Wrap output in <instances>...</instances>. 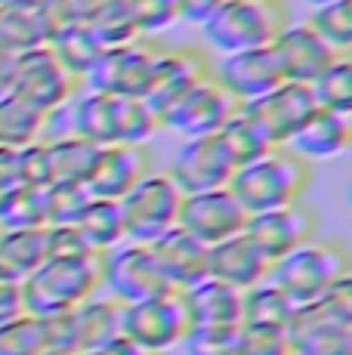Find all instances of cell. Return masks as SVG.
Masks as SVG:
<instances>
[{
	"label": "cell",
	"instance_id": "6da1fadb",
	"mask_svg": "<svg viewBox=\"0 0 352 355\" xmlns=\"http://www.w3.org/2000/svg\"><path fill=\"white\" fill-rule=\"evenodd\" d=\"M161 130V121L142 99L108 96L80 87L78 93L62 102L56 112L46 114L40 139H62L78 136L90 146H146Z\"/></svg>",
	"mask_w": 352,
	"mask_h": 355
},
{
	"label": "cell",
	"instance_id": "7a4b0ae2",
	"mask_svg": "<svg viewBox=\"0 0 352 355\" xmlns=\"http://www.w3.org/2000/svg\"><path fill=\"white\" fill-rule=\"evenodd\" d=\"M105 254L46 257L22 282L25 312L37 318H53L84 306L103 291Z\"/></svg>",
	"mask_w": 352,
	"mask_h": 355
},
{
	"label": "cell",
	"instance_id": "3957f363",
	"mask_svg": "<svg viewBox=\"0 0 352 355\" xmlns=\"http://www.w3.org/2000/svg\"><path fill=\"white\" fill-rule=\"evenodd\" d=\"M313 186V164L290 148H269L263 158L235 170L229 192L245 207L247 216L303 204Z\"/></svg>",
	"mask_w": 352,
	"mask_h": 355
},
{
	"label": "cell",
	"instance_id": "277c9868",
	"mask_svg": "<svg viewBox=\"0 0 352 355\" xmlns=\"http://www.w3.org/2000/svg\"><path fill=\"white\" fill-rule=\"evenodd\" d=\"M294 22L288 0H226L201 25L204 44L220 56L269 46Z\"/></svg>",
	"mask_w": 352,
	"mask_h": 355
},
{
	"label": "cell",
	"instance_id": "5b68a950",
	"mask_svg": "<svg viewBox=\"0 0 352 355\" xmlns=\"http://www.w3.org/2000/svg\"><path fill=\"white\" fill-rule=\"evenodd\" d=\"M349 278H352V266H349L346 244L313 238L300 250L279 259L269 269L266 282L281 288L297 303V309H300V306L322 300L324 293H331L337 284L349 282Z\"/></svg>",
	"mask_w": 352,
	"mask_h": 355
},
{
	"label": "cell",
	"instance_id": "8992f818",
	"mask_svg": "<svg viewBox=\"0 0 352 355\" xmlns=\"http://www.w3.org/2000/svg\"><path fill=\"white\" fill-rule=\"evenodd\" d=\"M294 355H352V278L294 312L288 324Z\"/></svg>",
	"mask_w": 352,
	"mask_h": 355
},
{
	"label": "cell",
	"instance_id": "52a82bcc",
	"mask_svg": "<svg viewBox=\"0 0 352 355\" xmlns=\"http://www.w3.org/2000/svg\"><path fill=\"white\" fill-rule=\"evenodd\" d=\"M182 198L186 195L167 176V170H152L148 176H142L137 186L118 201L127 241L152 244L170 229H176Z\"/></svg>",
	"mask_w": 352,
	"mask_h": 355
},
{
	"label": "cell",
	"instance_id": "ba28073f",
	"mask_svg": "<svg viewBox=\"0 0 352 355\" xmlns=\"http://www.w3.org/2000/svg\"><path fill=\"white\" fill-rule=\"evenodd\" d=\"M192 327L195 322L182 291H164L152 300L121 306V334L137 340L139 346H146L155 355H164L173 346H182Z\"/></svg>",
	"mask_w": 352,
	"mask_h": 355
},
{
	"label": "cell",
	"instance_id": "9c48e42d",
	"mask_svg": "<svg viewBox=\"0 0 352 355\" xmlns=\"http://www.w3.org/2000/svg\"><path fill=\"white\" fill-rule=\"evenodd\" d=\"M315 108L318 105L309 84L281 80L263 96L241 102L238 112L256 127V133L266 139L269 148H288L290 139L300 133V127L315 114Z\"/></svg>",
	"mask_w": 352,
	"mask_h": 355
},
{
	"label": "cell",
	"instance_id": "30bf717a",
	"mask_svg": "<svg viewBox=\"0 0 352 355\" xmlns=\"http://www.w3.org/2000/svg\"><path fill=\"white\" fill-rule=\"evenodd\" d=\"M44 322L46 337H50V352H99L108 340L121 334V303L112 297H93L78 309L44 318Z\"/></svg>",
	"mask_w": 352,
	"mask_h": 355
},
{
	"label": "cell",
	"instance_id": "8fae6325",
	"mask_svg": "<svg viewBox=\"0 0 352 355\" xmlns=\"http://www.w3.org/2000/svg\"><path fill=\"white\" fill-rule=\"evenodd\" d=\"M161 53V44L155 37H137L130 44L112 46L99 56L96 68L87 74L80 87L96 93H108V96H130L142 99L148 80H152L155 59Z\"/></svg>",
	"mask_w": 352,
	"mask_h": 355
},
{
	"label": "cell",
	"instance_id": "7c38bea8",
	"mask_svg": "<svg viewBox=\"0 0 352 355\" xmlns=\"http://www.w3.org/2000/svg\"><path fill=\"white\" fill-rule=\"evenodd\" d=\"M213 59L207 56L201 46H161L158 59L152 68V80H148L142 102L155 112V118L164 124L170 108L211 71Z\"/></svg>",
	"mask_w": 352,
	"mask_h": 355
},
{
	"label": "cell",
	"instance_id": "4fadbf2b",
	"mask_svg": "<svg viewBox=\"0 0 352 355\" xmlns=\"http://www.w3.org/2000/svg\"><path fill=\"white\" fill-rule=\"evenodd\" d=\"M103 288L121 306H130V303H139V300L158 297L164 291H173L164 282V275H161V266L155 259L152 248L137 241H124L105 254Z\"/></svg>",
	"mask_w": 352,
	"mask_h": 355
},
{
	"label": "cell",
	"instance_id": "5bb4252c",
	"mask_svg": "<svg viewBox=\"0 0 352 355\" xmlns=\"http://www.w3.org/2000/svg\"><path fill=\"white\" fill-rule=\"evenodd\" d=\"M238 108H241V102L207 71L204 78L170 108V114L164 118L161 127L179 130L188 139H192V136H213L238 114Z\"/></svg>",
	"mask_w": 352,
	"mask_h": 355
},
{
	"label": "cell",
	"instance_id": "9a60e30c",
	"mask_svg": "<svg viewBox=\"0 0 352 355\" xmlns=\"http://www.w3.org/2000/svg\"><path fill=\"white\" fill-rule=\"evenodd\" d=\"M80 84L62 68L56 53L50 46H37L22 56H16V80H12V93L22 96L37 112L50 114L56 112L62 102H69Z\"/></svg>",
	"mask_w": 352,
	"mask_h": 355
},
{
	"label": "cell",
	"instance_id": "2e32d148",
	"mask_svg": "<svg viewBox=\"0 0 352 355\" xmlns=\"http://www.w3.org/2000/svg\"><path fill=\"white\" fill-rule=\"evenodd\" d=\"M250 216L245 214L235 195L229 189H213V192H198L186 195L179 207V223L176 229H182L186 235H192L195 241H201L204 248L226 241V238L241 235Z\"/></svg>",
	"mask_w": 352,
	"mask_h": 355
},
{
	"label": "cell",
	"instance_id": "e0dca14e",
	"mask_svg": "<svg viewBox=\"0 0 352 355\" xmlns=\"http://www.w3.org/2000/svg\"><path fill=\"white\" fill-rule=\"evenodd\" d=\"M167 176L179 186L182 195L213 192L229 189L235 176V164L229 158L220 136H192L179 152L173 155V164L167 167Z\"/></svg>",
	"mask_w": 352,
	"mask_h": 355
},
{
	"label": "cell",
	"instance_id": "ac0fdd59",
	"mask_svg": "<svg viewBox=\"0 0 352 355\" xmlns=\"http://www.w3.org/2000/svg\"><path fill=\"white\" fill-rule=\"evenodd\" d=\"M318 232V216L306 204H290V207L269 210V214H256L247 220L245 235L260 248V254L269 263H279L288 254L300 250L309 244Z\"/></svg>",
	"mask_w": 352,
	"mask_h": 355
},
{
	"label": "cell",
	"instance_id": "d6986e66",
	"mask_svg": "<svg viewBox=\"0 0 352 355\" xmlns=\"http://www.w3.org/2000/svg\"><path fill=\"white\" fill-rule=\"evenodd\" d=\"M152 164L155 155L148 146H121V142L118 146H99L84 189L90 192V198L121 201L142 176L152 173Z\"/></svg>",
	"mask_w": 352,
	"mask_h": 355
},
{
	"label": "cell",
	"instance_id": "ffe728a7",
	"mask_svg": "<svg viewBox=\"0 0 352 355\" xmlns=\"http://www.w3.org/2000/svg\"><path fill=\"white\" fill-rule=\"evenodd\" d=\"M211 74L238 102H250L263 96V93H269L272 87H279L284 80L272 46H256V50L220 56L216 62H211Z\"/></svg>",
	"mask_w": 352,
	"mask_h": 355
},
{
	"label": "cell",
	"instance_id": "44dd1931",
	"mask_svg": "<svg viewBox=\"0 0 352 355\" xmlns=\"http://www.w3.org/2000/svg\"><path fill=\"white\" fill-rule=\"evenodd\" d=\"M269 46L279 59L281 78L294 80V84H313L318 74L337 59V53L306 22H290Z\"/></svg>",
	"mask_w": 352,
	"mask_h": 355
},
{
	"label": "cell",
	"instance_id": "7402d4cb",
	"mask_svg": "<svg viewBox=\"0 0 352 355\" xmlns=\"http://www.w3.org/2000/svg\"><path fill=\"white\" fill-rule=\"evenodd\" d=\"M269 269H272V263L260 254V248L245 232L207 248V278L232 284L238 291H250L263 284L269 278Z\"/></svg>",
	"mask_w": 352,
	"mask_h": 355
},
{
	"label": "cell",
	"instance_id": "603a6c76",
	"mask_svg": "<svg viewBox=\"0 0 352 355\" xmlns=\"http://www.w3.org/2000/svg\"><path fill=\"white\" fill-rule=\"evenodd\" d=\"M148 248L158 259L164 282L173 291L186 293L207 278V248L201 241H195L192 235H186L182 229H170Z\"/></svg>",
	"mask_w": 352,
	"mask_h": 355
},
{
	"label": "cell",
	"instance_id": "cb8c5ba5",
	"mask_svg": "<svg viewBox=\"0 0 352 355\" xmlns=\"http://www.w3.org/2000/svg\"><path fill=\"white\" fill-rule=\"evenodd\" d=\"M352 142V121L349 114H334L315 108V114L300 127V133L290 139V152L300 155L303 161H328L340 158Z\"/></svg>",
	"mask_w": 352,
	"mask_h": 355
},
{
	"label": "cell",
	"instance_id": "d4e9b609",
	"mask_svg": "<svg viewBox=\"0 0 352 355\" xmlns=\"http://www.w3.org/2000/svg\"><path fill=\"white\" fill-rule=\"evenodd\" d=\"M53 37V25L44 6L25 3V0H6L0 3V50L22 56L28 50L46 46Z\"/></svg>",
	"mask_w": 352,
	"mask_h": 355
},
{
	"label": "cell",
	"instance_id": "484cf974",
	"mask_svg": "<svg viewBox=\"0 0 352 355\" xmlns=\"http://www.w3.org/2000/svg\"><path fill=\"white\" fill-rule=\"evenodd\" d=\"M186 303L195 324H245V291L204 278L186 291Z\"/></svg>",
	"mask_w": 352,
	"mask_h": 355
},
{
	"label": "cell",
	"instance_id": "4316f807",
	"mask_svg": "<svg viewBox=\"0 0 352 355\" xmlns=\"http://www.w3.org/2000/svg\"><path fill=\"white\" fill-rule=\"evenodd\" d=\"M80 241L87 244V250L93 254H108L118 244L127 241L124 235V216H121L118 201H103V198H90L87 207L80 210V216L74 220Z\"/></svg>",
	"mask_w": 352,
	"mask_h": 355
},
{
	"label": "cell",
	"instance_id": "83f0119b",
	"mask_svg": "<svg viewBox=\"0 0 352 355\" xmlns=\"http://www.w3.org/2000/svg\"><path fill=\"white\" fill-rule=\"evenodd\" d=\"M46 257H50L46 226L22 229V232H0V272L6 278H12V282H25Z\"/></svg>",
	"mask_w": 352,
	"mask_h": 355
},
{
	"label": "cell",
	"instance_id": "f1b7e54d",
	"mask_svg": "<svg viewBox=\"0 0 352 355\" xmlns=\"http://www.w3.org/2000/svg\"><path fill=\"white\" fill-rule=\"evenodd\" d=\"M46 46L56 53V59L62 62V68L71 74L74 80H78V84H84L87 74L96 68L99 56L105 53L103 46L96 44V37H93L84 25H69V28L53 31V37H50V44Z\"/></svg>",
	"mask_w": 352,
	"mask_h": 355
},
{
	"label": "cell",
	"instance_id": "f546056e",
	"mask_svg": "<svg viewBox=\"0 0 352 355\" xmlns=\"http://www.w3.org/2000/svg\"><path fill=\"white\" fill-rule=\"evenodd\" d=\"M46 142V167H50V186L53 182H78L84 186L90 176L96 146L78 139V136H62V139H44Z\"/></svg>",
	"mask_w": 352,
	"mask_h": 355
},
{
	"label": "cell",
	"instance_id": "4dcf8cb0",
	"mask_svg": "<svg viewBox=\"0 0 352 355\" xmlns=\"http://www.w3.org/2000/svg\"><path fill=\"white\" fill-rule=\"evenodd\" d=\"M44 112H37L35 105H28L16 93H6L0 99V146L22 148L28 142H37L44 133Z\"/></svg>",
	"mask_w": 352,
	"mask_h": 355
},
{
	"label": "cell",
	"instance_id": "1f68e13d",
	"mask_svg": "<svg viewBox=\"0 0 352 355\" xmlns=\"http://www.w3.org/2000/svg\"><path fill=\"white\" fill-rule=\"evenodd\" d=\"M297 312V303L272 282H263L256 288L245 291V324L260 327H284L288 331L290 318Z\"/></svg>",
	"mask_w": 352,
	"mask_h": 355
},
{
	"label": "cell",
	"instance_id": "d6a6232c",
	"mask_svg": "<svg viewBox=\"0 0 352 355\" xmlns=\"http://www.w3.org/2000/svg\"><path fill=\"white\" fill-rule=\"evenodd\" d=\"M315 105L334 114H352V56H337L309 84Z\"/></svg>",
	"mask_w": 352,
	"mask_h": 355
},
{
	"label": "cell",
	"instance_id": "836d02e7",
	"mask_svg": "<svg viewBox=\"0 0 352 355\" xmlns=\"http://www.w3.org/2000/svg\"><path fill=\"white\" fill-rule=\"evenodd\" d=\"M306 25L337 56L352 53V0H331L324 6H313V16L306 19Z\"/></svg>",
	"mask_w": 352,
	"mask_h": 355
},
{
	"label": "cell",
	"instance_id": "e575fe53",
	"mask_svg": "<svg viewBox=\"0 0 352 355\" xmlns=\"http://www.w3.org/2000/svg\"><path fill=\"white\" fill-rule=\"evenodd\" d=\"M44 229V189L16 186L0 195V232Z\"/></svg>",
	"mask_w": 352,
	"mask_h": 355
},
{
	"label": "cell",
	"instance_id": "d590c367",
	"mask_svg": "<svg viewBox=\"0 0 352 355\" xmlns=\"http://www.w3.org/2000/svg\"><path fill=\"white\" fill-rule=\"evenodd\" d=\"M50 352L46 322L37 315H19L0 324V355H44Z\"/></svg>",
	"mask_w": 352,
	"mask_h": 355
},
{
	"label": "cell",
	"instance_id": "8d00e7d4",
	"mask_svg": "<svg viewBox=\"0 0 352 355\" xmlns=\"http://www.w3.org/2000/svg\"><path fill=\"white\" fill-rule=\"evenodd\" d=\"M90 192L78 182H53L44 189V226H74Z\"/></svg>",
	"mask_w": 352,
	"mask_h": 355
},
{
	"label": "cell",
	"instance_id": "74e56055",
	"mask_svg": "<svg viewBox=\"0 0 352 355\" xmlns=\"http://www.w3.org/2000/svg\"><path fill=\"white\" fill-rule=\"evenodd\" d=\"M216 136H220L222 146H226V152H229V158H232L235 170L245 167V164H254L256 158H263V155L269 152L266 139L256 133V127L250 124V121L241 112L235 114V118L229 121V124L222 127Z\"/></svg>",
	"mask_w": 352,
	"mask_h": 355
},
{
	"label": "cell",
	"instance_id": "f35d334b",
	"mask_svg": "<svg viewBox=\"0 0 352 355\" xmlns=\"http://www.w3.org/2000/svg\"><path fill=\"white\" fill-rule=\"evenodd\" d=\"M241 324H195L182 349L186 355H238Z\"/></svg>",
	"mask_w": 352,
	"mask_h": 355
},
{
	"label": "cell",
	"instance_id": "ab89813d",
	"mask_svg": "<svg viewBox=\"0 0 352 355\" xmlns=\"http://www.w3.org/2000/svg\"><path fill=\"white\" fill-rule=\"evenodd\" d=\"M124 6L139 37H158L161 31L179 22L176 0H124Z\"/></svg>",
	"mask_w": 352,
	"mask_h": 355
},
{
	"label": "cell",
	"instance_id": "60d3db41",
	"mask_svg": "<svg viewBox=\"0 0 352 355\" xmlns=\"http://www.w3.org/2000/svg\"><path fill=\"white\" fill-rule=\"evenodd\" d=\"M84 28L96 37V44L103 46V50H112V46H121V44H130V40L139 37V34L133 31L130 16H127L124 0H112V3H108L105 10L93 19V22L84 25Z\"/></svg>",
	"mask_w": 352,
	"mask_h": 355
},
{
	"label": "cell",
	"instance_id": "b9f144b4",
	"mask_svg": "<svg viewBox=\"0 0 352 355\" xmlns=\"http://www.w3.org/2000/svg\"><path fill=\"white\" fill-rule=\"evenodd\" d=\"M112 0H40L53 31L69 28V25H87L105 10Z\"/></svg>",
	"mask_w": 352,
	"mask_h": 355
},
{
	"label": "cell",
	"instance_id": "7bdbcfd3",
	"mask_svg": "<svg viewBox=\"0 0 352 355\" xmlns=\"http://www.w3.org/2000/svg\"><path fill=\"white\" fill-rule=\"evenodd\" d=\"M238 355H294V349H290V337L284 327L241 324Z\"/></svg>",
	"mask_w": 352,
	"mask_h": 355
},
{
	"label": "cell",
	"instance_id": "ee69618b",
	"mask_svg": "<svg viewBox=\"0 0 352 355\" xmlns=\"http://www.w3.org/2000/svg\"><path fill=\"white\" fill-rule=\"evenodd\" d=\"M19 158V186L46 189L50 186V167H46V142H28V146L16 148Z\"/></svg>",
	"mask_w": 352,
	"mask_h": 355
},
{
	"label": "cell",
	"instance_id": "f6af8a7d",
	"mask_svg": "<svg viewBox=\"0 0 352 355\" xmlns=\"http://www.w3.org/2000/svg\"><path fill=\"white\" fill-rule=\"evenodd\" d=\"M46 248H50V257L90 254L74 226H46Z\"/></svg>",
	"mask_w": 352,
	"mask_h": 355
},
{
	"label": "cell",
	"instance_id": "bcb514c9",
	"mask_svg": "<svg viewBox=\"0 0 352 355\" xmlns=\"http://www.w3.org/2000/svg\"><path fill=\"white\" fill-rule=\"evenodd\" d=\"M25 315V300H22V282H12L0 272V324L10 318Z\"/></svg>",
	"mask_w": 352,
	"mask_h": 355
},
{
	"label": "cell",
	"instance_id": "7dc6e473",
	"mask_svg": "<svg viewBox=\"0 0 352 355\" xmlns=\"http://www.w3.org/2000/svg\"><path fill=\"white\" fill-rule=\"evenodd\" d=\"M226 0H176V12H179V22L186 25H204Z\"/></svg>",
	"mask_w": 352,
	"mask_h": 355
},
{
	"label": "cell",
	"instance_id": "c3c4849f",
	"mask_svg": "<svg viewBox=\"0 0 352 355\" xmlns=\"http://www.w3.org/2000/svg\"><path fill=\"white\" fill-rule=\"evenodd\" d=\"M19 186V158L16 148L0 146V195Z\"/></svg>",
	"mask_w": 352,
	"mask_h": 355
},
{
	"label": "cell",
	"instance_id": "681fc988",
	"mask_svg": "<svg viewBox=\"0 0 352 355\" xmlns=\"http://www.w3.org/2000/svg\"><path fill=\"white\" fill-rule=\"evenodd\" d=\"M96 355H155V352H148L146 346L137 343V340H130V337H124V334H118V337L108 340V343H105Z\"/></svg>",
	"mask_w": 352,
	"mask_h": 355
},
{
	"label": "cell",
	"instance_id": "f907efd6",
	"mask_svg": "<svg viewBox=\"0 0 352 355\" xmlns=\"http://www.w3.org/2000/svg\"><path fill=\"white\" fill-rule=\"evenodd\" d=\"M12 80H16V56L0 50V99L12 93Z\"/></svg>",
	"mask_w": 352,
	"mask_h": 355
},
{
	"label": "cell",
	"instance_id": "816d5d0a",
	"mask_svg": "<svg viewBox=\"0 0 352 355\" xmlns=\"http://www.w3.org/2000/svg\"><path fill=\"white\" fill-rule=\"evenodd\" d=\"M309 6H324V3H331V0H306Z\"/></svg>",
	"mask_w": 352,
	"mask_h": 355
},
{
	"label": "cell",
	"instance_id": "f5cc1de1",
	"mask_svg": "<svg viewBox=\"0 0 352 355\" xmlns=\"http://www.w3.org/2000/svg\"><path fill=\"white\" fill-rule=\"evenodd\" d=\"M44 355H62V352H44Z\"/></svg>",
	"mask_w": 352,
	"mask_h": 355
},
{
	"label": "cell",
	"instance_id": "db71d44e",
	"mask_svg": "<svg viewBox=\"0 0 352 355\" xmlns=\"http://www.w3.org/2000/svg\"><path fill=\"white\" fill-rule=\"evenodd\" d=\"M25 3H37V0H25Z\"/></svg>",
	"mask_w": 352,
	"mask_h": 355
},
{
	"label": "cell",
	"instance_id": "11a10c76",
	"mask_svg": "<svg viewBox=\"0 0 352 355\" xmlns=\"http://www.w3.org/2000/svg\"><path fill=\"white\" fill-rule=\"evenodd\" d=\"M84 355H96V352H84Z\"/></svg>",
	"mask_w": 352,
	"mask_h": 355
},
{
	"label": "cell",
	"instance_id": "9f6ffc18",
	"mask_svg": "<svg viewBox=\"0 0 352 355\" xmlns=\"http://www.w3.org/2000/svg\"><path fill=\"white\" fill-rule=\"evenodd\" d=\"M0 3H6V0H0Z\"/></svg>",
	"mask_w": 352,
	"mask_h": 355
}]
</instances>
